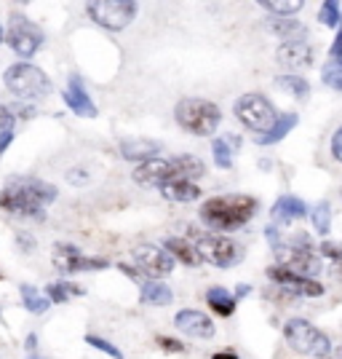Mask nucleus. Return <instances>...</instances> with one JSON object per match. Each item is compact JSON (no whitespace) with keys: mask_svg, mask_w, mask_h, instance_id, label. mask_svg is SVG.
Here are the masks:
<instances>
[{"mask_svg":"<svg viewBox=\"0 0 342 359\" xmlns=\"http://www.w3.org/2000/svg\"><path fill=\"white\" fill-rule=\"evenodd\" d=\"M120 153H123V158L142 164V161H150V158H158L161 145L152 142V140H123L120 142Z\"/></svg>","mask_w":342,"mask_h":359,"instance_id":"nucleus-19","label":"nucleus"},{"mask_svg":"<svg viewBox=\"0 0 342 359\" xmlns=\"http://www.w3.org/2000/svg\"><path fill=\"white\" fill-rule=\"evenodd\" d=\"M174 118H177V123L185 132H190L195 137H208L220 129L222 113H220V107L214 105V102L190 97V100H182L174 107Z\"/></svg>","mask_w":342,"mask_h":359,"instance_id":"nucleus-4","label":"nucleus"},{"mask_svg":"<svg viewBox=\"0 0 342 359\" xmlns=\"http://www.w3.org/2000/svg\"><path fill=\"white\" fill-rule=\"evenodd\" d=\"M276 257H278V266L283 269L294 271L299 276H318L321 273V257L313 252V247L308 244L305 236H297V239L292 241H281V247L276 250Z\"/></svg>","mask_w":342,"mask_h":359,"instance_id":"nucleus-8","label":"nucleus"},{"mask_svg":"<svg viewBox=\"0 0 342 359\" xmlns=\"http://www.w3.org/2000/svg\"><path fill=\"white\" fill-rule=\"evenodd\" d=\"M206 303L211 306V311H217L220 316H233L236 311V298L222 287H211L206 292Z\"/></svg>","mask_w":342,"mask_h":359,"instance_id":"nucleus-25","label":"nucleus"},{"mask_svg":"<svg viewBox=\"0 0 342 359\" xmlns=\"http://www.w3.org/2000/svg\"><path fill=\"white\" fill-rule=\"evenodd\" d=\"M283 338L302 357L324 359L332 351V341L315 325H311L308 319H289L283 325Z\"/></svg>","mask_w":342,"mask_h":359,"instance_id":"nucleus-5","label":"nucleus"},{"mask_svg":"<svg viewBox=\"0 0 342 359\" xmlns=\"http://www.w3.org/2000/svg\"><path fill=\"white\" fill-rule=\"evenodd\" d=\"M86 11L97 25H102L104 30L118 32L134 22L136 3H131V0H91Z\"/></svg>","mask_w":342,"mask_h":359,"instance_id":"nucleus-10","label":"nucleus"},{"mask_svg":"<svg viewBox=\"0 0 342 359\" xmlns=\"http://www.w3.org/2000/svg\"><path fill=\"white\" fill-rule=\"evenodd\" d=\"M11 140H14V135H6V137H0V153L11 145Z\"/></svg>","mask_w":342,"mask_h":359,"instance_id":"nucleus-41","label":"nucleus"},{"mask_svg":"<svg viewBox=\"0 0 342 359\" xmlns=\"http://www.w3.org/2000/svg\"><path fill=\"white\" fill-rule=\"evenodd\" d=\"M24 346H27V351H35V346H38V338H35V335H30V338L24 341Z\"/></svg>","mask_w":342,"mask_h":359,"instance_id":"nucleus-43","label":"nucleus"},{"mask_svg":"<svg viewBox=\"0 0 342 359\" xmlns=\"http://www.w3.org/2000/svg\"><path fill=\"white\" fill-rule=\"evenodd\" d=\"M297 121H299L297 113H283V116H278V118H276V123L270 126L265 135L257 137V145H273V142H281L283 137H286L292 129H294V126H297Z\"/></svg>","mask_w":342,"mask_h":359,"instance_id":"nucleus-20","label":"nucleus"},{"mask_svg":"<svg viewBox=\"0 0 342 359\" xmlns=\"http://www.w3.org/2000/svg\"><path fill=\"white\" fill-rule=\"evenodd\" d=\"M19 292H22V303H24V309H27V311H32V314H45V309H48V298H43L35 287L22 285L19 287Z\"/></svg>","mask_w":342,"mask_h":359,"instance_id":"nucleus-30","label":"nucleus"},{"mask_svg":"<svg viewBox=\"0 0 342 359\" xmlns=\"http://www.w3.org/2000/svg\"><path fill=\"white\" fill-rule=\"evenodd\" d=\"M321 78H324V83H327V86L342 91V65L329 60L327 65H324V70H321Z\"/></svg>","mask_w":342,"mask_h":359,"instance_id":"nucleus-33","label":"nucleus"},{"mask_svg":"<svg viewBox=\"0 0 342 359\" xmlns=\"http://www.w3.org/2000/svg\"><path fill=\"white\" fill-rule=\"evenodd\" d=\"M158 346L166 348V351H182V344L174 341V338H158Z\"/></svg>","mask_w":342,"mask_h":359,"instance_id":"nucleus-39","label":"nucleus"},{"mask_svg":"<svg viewBox=\"0 0 342 359\" xmlns=\"http://www.w3.org/2000/svg\"><path fill=\"white\" fill-rule=\"evenodd\" d=\"M86 344L94 346V348H99V351H104L107 357L113 359H123V354H120L118 346H113L110 341H104V338H99V335H86Z\"/></svg>","mask_w":342,"mask_h":359,"instance_id":"nucleus-34","label":"nucleus"},{"mask_svg":"<svg viewBox=\"0 0 342 359\" xmlns=\"http://www.w3.org/2000/svg\"><path fill=\"white\" fill-rule=\"evenodd\" d=\"M257 207H259V201L246 194L214 196V198L204 201L201 220L214 231H236L252 220L257 215Z\"/></svg>","mask_w":342,"mask_h":359,"instance_id":"nucleus-2","label":"nucleus"},{"mask_svg":"<svg viewBox=\"0 0 342 359\" xmlns=\"http://www.w3.org/2000/svg\"><path fill=\"white\" fill-rule=\"evenodd\" d=\"M342 6L340 3H334V0H327L324 6H321V14H318V19H321V25H327V27H337L342 22Z\"/></svg>","mask_w":342,"mask_h":359,"instance_id":"nucleus-32","label":"nucleus"},{"mask_svg":"<svg viewBox=\"0 0 342 359\" xmlns=\"http://www.w3.org/2000/svg\"><path fill=\"white\" fill-rule=\"evenodd\" d=\"M6 41L11 43L19 57H32L41 46H43V30L30 22L22 11L8 14V32H6Z\"/></svg>","mask_w":342,"mask_h":359,"instance_id":"nucleus-11","label":"nucleus"},{"mask_svg":"<svg viewBox=\"0 0 342 359\" xmlns=\"http://www.w3.org/2000/svg\"><path fill=\"white\" fill-rule=\"evenodd\" d=\"M27 359H45V357H35V354H32V357H27Z\"/></svg>","mask_w":342,"mask_h":359,"instance_id":"nucleus-45","label":"nucleus"},{"mask_svg":"<svg viewBox=\"0 0 342 359\" xmlns=\"http://www.w3.org/2000/svg\"><path fill=\"white\" fill-rule=\"evenodd\" d=\"M321 255H324V257H332V260H337V263H342V247L332 244V241H324V244H321Z\"/></svg>","mask_w":342,"mask_h":359,"instance_id":"nucleus-36","label":"nucleus"},{"mask_svg":"<svg viewBox=\"0 0 342 359\" xmlns=\"http://www.w3.org/2000/svg\"><path fill=\"white\" fill-rule=\"evenodd\" d=\"M311 223L321 236H327L329 228H332V207H329L327 201H318L311 210Z\"/></svg>","mask_w":342,"mask_h":359,"instance_id":"nucleus-31","label":"nucleus"},{"mask_svg":"<svg viewBox=\"0 0 342 359\" xmlns=\"http://www.w3.org/2000/svg\"><path fill=\"white\" fill-rule=\"evenodd\" d=\"M268 279L283 287V290L294 292V295H305V298H321L324 295V285H318L315 279H308V276H299V273L283 269V266L268 269Z\"/></svg>","mask_w":342,"mask_h":359,"instance_id":"nucleus-13","label":"nucleus"},{"mask_svg":"<svg viewBox=\"0 0 342 359\" xmlns=\"http://www.w3.org/2000/svg\"><path fill=\"white\" fill-rule=\"evenodd\" d=\"M241 148V140L236 135H227V137H217L211 142V150H214V164L220 169H230L233 166V153Z\"/></svg>","mask_w":342,"mask_h":359,"instance_id":"nucleus-21","label":"nucleus"},{"mask_svg":"<svg viewBox=\"0 0 342 359\" xmlns=\"http://www.w3.org/2000/svg\"><path fill=\"white\" fill-rule=\"evenodd\" d=\"M278 65L289 67V70H299V67H311L313 65V46L308 41H286L276 54Z\"/></svg>","mask_w":342,"mask_h":359,"instance_id":"nucleus-16","label":"nucleus"},{"mask_svg":"<svg viewBox=\"0 0 342 359\" xmlns=\"http://www.w3.org/2000/svg\"><path fill=\"white\" fill-rule=\"evenodd\" d=\"M45 292H48V303H67V300L80 298V295H83L80 287L67 285V282H54V285L45 287Z\"/></svg>","mask_w":342,"mask_h":359,"instance_id":"nucleus-29","label":"nucleus"},{"mask_svg":"<svg viewBox=\"0 0 342 359\" xmlns=\"http://www.w3.org/2000/svg\"><path fill=\"white\" fill-rule=\"evenodd\" d=\"M6 86L19 100H41L51 91V81L45 78L41 67H35L30 62H19L6 70Z\"/></svg>","mask_w":342,"mask_h":359,"instance_id":"nucleus-6","label":"nucleus"},{"mask_svg":"<svg viewBox=\"0 0 342 359\" xmlns=\"http://www.w3.org/2000/svg\"><path fill=\"white\" fill-rule=\"evenodd\" d=\"M174 325H177V330H182L185 335H193V338H204V341H208V338H214V322L208 319L204 311H195V309H182L177 316H174Z\"/></svg>","mask_w":342,"mask_h":359,"instance_id":"nucleus-15","label":"nucleus"},{"mask_svg":"<svg viewBox=\"0 0 342 359\" xmlns=\"http://www.w3.org/2000/svg\"><path fill=\"white\" fill-rule=\"evenodd\" d=\"M249 292H252V287H249V285H241V287H238V292H236V298H246Z\"/></svg>","mask_w":342,"mask_h":359,"instance_id":"nucleus-42","label":"nucleus"},{"mask_svg":"<svg viewBox=\"0 0 342 359\" xmlns=\"http://www.w3.org/2000/svg\"><path fill=\"white\" fill-rule=\"evenodd\" d=\"M134 260L142 269V273H150V276H166L174 269V257L161 247H152V244H139L134 250Z\"/></svg>","mask_w":342,"mask_h":359,"instance_id":"nucleus-14","label":"nucleus"},{"mask_svg":"<svg viewBox=\"0 0 342 359\" xmlns=\"http://www.w3.org/2000/svg\"><path fill=\"white\" fill-rule=\"evenodd\" d=\"M270 30L286 41H305V25H299L294 19H276L270 22Z\"/></svg>","mask_w":342,"mask_h":359,"instance_id":"nucleus-26","label":"nucleus"},{"mask_svg":"<svg viewBox=\"0 0 342 359\" xmlns=\"http://www.w3.org/2000/svg\"><path fill=\"white\" fill-rule=\"evenodd\" d=\"M211 359H238V354L236 351H217Z\"/></svg>","mask_w":342,"mask_h":359,"instance_id":"nucleus-40","label":"nucleus"},{"mask_svg":"<svg viewBox=\"0 0 342 359\" xmlns=\"http://www.w3.org/2000/svg\"><path fill=\"white\" fill-rule=\"evenodd\" d=\"M332 62L342 65V30L337 32V38H334V43H332Z\"/></svg>","mask_w":342,"mask_h":359,"instance_id":"nucleus-38","label":"nucleus"},{"mask_svg":"<svg viewBox=\"0 0 342 359\" xmlns=\"http://www.w3.org/2000/svg\"><path fill=\"white\" fill-rule=\"evenodd\" d=\"M161 194H164L169 201H182V204H187V201L201 198V188H198L195 182H187V180H177V182L161 185Z\"/></svg>","mask_w":342,"mask_h":359,"instance_id":"nucleus-22","label":"nucleus"},{"mask_svg":"<svg viewBox=\"0 0 342 359\" xmlns=\"http://www.w3.org/2000/svg\"><path fill=\"white\" fill-rule=\"evenodd\" d=\"M273 220L276 223H294V220H302L305 215H308V207H305V201L297 198V196H281L276 204H273Z\"/></svg>","mask_w":342,"mask_h":359,"instance_id":"nucleus-18","label":"nucleus"},{"mask_svg":"<svg viewBox=\"0 0 342 359\" xmlns=\"http://www.w3.org/2000/svg\"><path fill=\"white\" fill-rule=\"evenodd\" d=\"M164 250L171 255L174 260H182L185 266H198V263H201V257H198L193 244L185 239H179V236H169L164 244Z\"/></svg>","mask_w":342,"mask_h":359,"instance_id":"nucleus-23","label":"nucleus"},{"mask_svg":"<svg viewBox=\"0 0 342 359\" xmlns=\"http://www.w3.org/2000/svg\"><path fill=\"white\" fill-rule=\"evenodd\" d=\"M139 298H142V303H150V306H169L174 300V292H171V287L161 285V282H145Z\"/></svg>","mask_w":342,"mask_h":359,"instance_id":"nucleus-24","label":"nucleus"},{"mask_svg":"<svg viewBox=\"0 0 342 359\" xmlns=\"http://www.w3.org/2000/svg\"><path fill=\"white\" fill-rule=\"evenodd\" d=\"M233 113L246 129H252L257 135H265L278 118L276 107L270 105L262 94H243V97H238L236 105H233Z\"/></svg>","mask_w":342,"mask_h":359,"instance_id":"nucleus-9","label":"nucleus"},{"mask_svg":"<svg viewBox=\"0 0 342 359\" xmlns=\"http://www.w3.org/2000/svg\"><path fill=\"white\" fill-rule=\"evenodd\" d=\"M204 175V161L195 158V156H174V158H150L134 169L131 177L145 185V188H161L166 182H177V180H195Z\"/></svg>","mask_w":342,"mask_h":359,"instance_id":"nucleus-3","label":"nucleus"},{"mask_svg":"<svg viewBox=\"0 0 342 359\" xmlns=\"http://www.w3.org/2000/svg\"><path fill=\"white\" fill-rule=\"evenodd\" d=\"M14 113L8 110V107H3L0 105V137H6V135H14Z\"/></svg>","mask_w":342,"mask_h":359,"instance_id":"nucleus-35","label":"nucleus"},{"mask_svg":"<svg viewBox=\"0 0 342 359\" xmlns=\"http://www.w3.org/2000/svg\"><path fill=\"white\" fill-rule=\"evenodd\" d=\"M276 89L286 91V94H294V97H299V100L311 94L308 81H305V78H299V75H278V78H276Z\"/></svg>","mask_w":342,"mask_h":359,"instance_id":"nucleus-27","label":"nucleus"},{"mask_svg":"<svg viewBox=\"0 0 342 359\" xmlns=\"http://www.w3.org/2000/svg\"><path fill=\"white\" fill-rule=\"evenodd\" d=\"M64 102L73 110L75 116H83V118H94L97 116V105L91 102L89 91L83 89V81L73 75L70 83H67V91H64Z\"/></svg>","mask_w":342,"mask_h":359,"instance_id":"nucleus-17","label":"nucleus"},{"mask_svg":"<svg viewBox=\"0 0 342 359\" xmlns=\"http://www.w3.org/2000/svg\"><path fill=\"white\" fill-rule=\"evenodd\" d=\"M332 153H334V158L342 164V126L334 132V137H332Z\"/></svg>","mask_w":342,"mask_h":359,"instance_id":"nucleus-37","label":"nucleus"},{"mask_svg":"<svg viewBox=\"0 0 342 359\" xmlns=\"http://www.w3.org/2000/svg\"><path fill=\"white\" fill-rule=\"evenodd\" d=\"M195 252L204 263H211L217 269H233L246 257L243 244L236 239H227L222 233H204L195 241Z\"/></svg>","mask_w":342,"mask_h":359,"instance_id":"nucleus-7","label":"nucleus"},{"mask_svg":"<svg viewBox=\"0 0 342 359\" xmlns=\"http://www.w3.org/2000/svg\"><path fill=\"white\" fill-rule=\"evenodd\" d=\"M268 14L278 16V19H289L292 14H297L302 8V0H262L259 3Z\"/></svg>","mask_w":342,"mask_h":359,"instance_id":"nucleus-28","label":"nucleus"},{"mask_svg":"<svg viewBox=\"0 0 342 359\" xmlns=\"http://www.w3.org/2000/svg\"><path fill=\"white\" fill-rule=\"evenodd\" d=\"M57 198V188L38 177H14L0 191V210L19 215V217H35L43 220V207Z\"/></svg>","mask_w":342,"mask_h":359,"instance_id":"nucleus-1","label":"nucleus"},{"mask_svg":"<svg viewBox=\"0 0 342 359\" xmlns=\"http://www.w3.org/2000/svg\"><path fill=\"white\" fill-rule=\"evenodd\" d=\"M3 38H6V32H3V27H0V43H3Z\"/></svg>","mask_w":342,"mask_h":359,"instance_id":"nucleus-44","label":"nucleus"},{"mask_svg":"<svg viewBox=\"0 0 342 359\" xmlns=\"http://www.w3.org/2000/svg\"><path fill=\"white\" fill-rule=\"evenodd\" d=\"M54 266L62 273H78V271H99L107 269L110 263L104 257H86L73 244H57L54 247Z\"/></svg>","mask_w":342,"mask_h":359,"instance_id":"nucleus-12","label":"nucleus"}]
</instances>
